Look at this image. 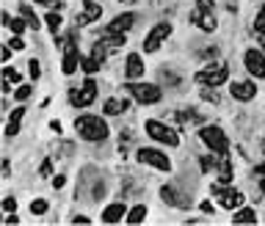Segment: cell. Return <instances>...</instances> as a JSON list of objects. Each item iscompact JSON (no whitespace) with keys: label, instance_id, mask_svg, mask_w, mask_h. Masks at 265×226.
Segmentation results:
<instances>
[{"label":"cell","instance_id":"35","mask_svg":"<svg viewBox=\"0 0 265 226\" xmlns=\"http://www.w3.org/2000/svg\"><path fill=\"white\" fill-rule=\"evenodd\" d=\"M39 174H42V177H50V174H53V163L44 160L42 166H39Z\"/></svg>","mask_w":265,"mask_h":226},{"label":"cell","instance_id":"5","mask_svg":"<svg viewBox=\"0 0 265 226\" xmlns=\"http://www.w3.org/2000/svg\"><path fill=\"white\" fill-rule=\"evenodd\" d=\"M127 91H130L141 105H155V102L163 97L160 88L155 83H127Z\"/></svg>","mask_w":265,"mask_h":226},{"label":"cell","instance_id":"28","mask_svg":"<svg viewBox=\"0 0 265 226\" xmlns=\"http://www.w3.org/2000/svg\"><path fill=\"white\" fill-rule=\"evenodd\" d=\"M91 56L97 58L100 64H103V61H105V56H108V44H105V42H100L97 47H94V53H91Z\"/></svg>","mask_w":265,"mask_h":226},{"label":"cell","instance_id":"17","mask_svg":"<svg viewBox=\"0 0 265 226\" xmlns=\"http://www.w3.org/2000/svg\"><path fill=\"white\" fill-rule=\"evenodd\" d=\"M125 215H127L125 204H111V207H105V212H103V221H105V223H116V221H122Z\"/></svg>","mask_w":265,"mask_h":226},{"label":"cell","instance_id":"21","mask_svg":"<svg viewBox=\"0 0 265 226\" xmlns=\"http://www.w3.org/2000/svg\"><path fill=\"white\" fill-rule=\"evenodd\" d=\"M144 218H147V207H144V204H138V207H133V210L125 215V221L133 226V223H141Z\"/></svg>","mask_w":265,"mask_h":226},{"label":"cell","instance_id":"9","mask_svg":"<svg viewBox=\"0 0 265 226\" xmlns=\"http://www.w3.org/2000/svg\"><path fill=\"white\" fill-rule=\"evenodd\" d=\"M168 33H172V25H168V22H160V25H155V28L149 31L147 42H144V50H147V53H155V50H158V47L163 44V39H166Z\"/></svg>","mask_w":265,"mask_h":226},{"label":"cell","instance_id":"29","mask_svg":"<svg viewBox=\"0 0 265 226\" xmlns=\"http://www.w3.org/2000/svg\"><path fill=\"white\" fill-rule=\"evenodd\" d=\"M160 198L166 204H177V196H174V190L168 188V185H166V188H160Z\"/></svg>","mask_w":265,"mask_h":226},{"label":"cell","instance_id":"37","mask_svg":"<svg viewBox=\"0 0 265 226\" xmlns=\"http://www.w3.org/2000/svg\"><path fill=\"white\" fill-rule=\"evenodd\" d=\"M64 185H66V177H56V180H53V188H64Z\"/></svg>","mask_w":265,"mask_h":226},{"label":"cell","instance_id":"6","mask_svg":"<svg viewBox=\"0 0 265 226\" xmlns=\"http://www.w3.org/2000/svg\"><path fill=\"white\" fill-rule=\"evenodd\" d=\"M213 193L219 196L224 210H237L243 204V193L235 190V188H229V185H213Z\"/></svg>","mask_w":265,"mask_h":226},{"label":"cell","instance_id":"16","mask_svg":"<svg viewBox=\"0 0 265 226\" xmlns=\"http://www.w3.org/2000/svg\"><path fill=\"white\" fill-rule=\"evenodd\" d=\"M125 72L130 80H138L141 74H144V61H141V56H127V64H125Z\"/></svg>","mask_w":265,"mask_h":226},{"label":"cell","instance_id":"25","mask_svg":"<svg viewBox=\"0 0 265 226\" xmlns=\"http://www.w3.org/2000/svg\"><path fill=\"white\" fill-rule=\"evenodd\" d=\"M44 22H47V28H50L53 33L61 28V17L56 14V11H47V14H44Z\"/></svg>","mask_w":265,"mask_h":226},{"label":"cell","instance_id":"47","mask_svg":"<svg viewBox=\"0 0 265 226\" xmlns=\"http://www.w3.org/2000/svg\"><path fill=\"white\" fill-rule=\"evenodd\" d=\"M260 47L265 50V33H260Z\"/></svg>","mask_w":265,"mask_h":226},{"label":"cell","instance_id":"43","mask_svg":"<svg viewBox=\"0 0 265 226\" xmlns=\"http://www.w3.org/2000/svg\"><path fill=\"white\" fill-rule=\"evenodd\" d=\"M50 130L53 133H61V121H50Z\"/></svg>","mask_w":265,"mask_h":226},{"label":"cell","instance_id":"38","mask_svg":"<svg viewBox=\"0 0 265 226\" xmlns=\"http://www.w3.org/2000/svg\"><path fill=\"white\" fill-rule=\"evenodd\" d=\"M0 56H3V61H9V58H11V44H6V47H3V53H0Z\"/></svg>","mask_w":265,"mask_h":226},{"label":"cell","instance_id":"23","mask_svg":"<svg viewBox=\"0 0 265 226\" xmlns=\"http://www.w3.org/2000/svg\"><path fill=\"white\" fill-rule=\"evenodd\" d=\"M80 69H83L86 74H94V72L100 69V61L94 58V56L91 58H80Z\"/></svg>","mask_w":265,"mask_h":226},{"label":"cell","instance_id":"44","mask_svg":"<svg viewBox=\"0 0 265 226\" xmlns=\"http://www.w3.org/2000/svg\"><path fill=\"white\" fill-rule=\"evenodd\" d=\"M202 212H213V204H210V202H202Z\"/></svg>","mask_w":265,"mask_h":226},{"label":"cell","instance_id":"26","mask_svg":"<svg viewBox=\"0 0 265 226\" xmlns=\"http://www.w3.org/2000/svg\"><path fill=\"white\" fill-rule=\"evenodd\" d=\"M3 80H6V88H11V83H17V80H19V74L14 72V69H11V66H6V69H3Z\"/></svg>","mask_w":265,"mask_h":226},{"label":"cell","instance_id":"39","mask_svg":"<svg viewBox=\"0 0 265 226\" xmlns=\"http://www.w3.org/2000/svg\"><path fill=\"white\" fill-rule=\"evenodd\" d=\"M199 163H202V168H205V171H207V168H213V160H210V157H202Z\"/></svg>","mask_w":265,"mask_h":226},{"label":"cell","instance_id":"36","mask_svg":"<svg viewBox=\"0 0 265 226\" xmlns=\"http://www.w3.org/2000/svg\"><path fill=\"white\" fill-rule=\"evenodd\" d=\"M9 44H11V50H25V42H22V39H19V33H17L14 39H11Z\"/></svg>","mask_w":265,"mask_h":226},{"label":"cell","instance_id":"4","mask_svg":"<svg viewBox=\"0 0 265 226\" xmlns=\"http://www.w3.org/2000/svg\"><path fill=\"white\" fill-rule=\"evenodd\" d=\"M227 78H229V66L227 64H210L207 69L196 72V83L207 86V88H215V86L227 83Z\"/></svg>","mask_w":265,"mask_h":226},{"label":"cell","instance_id":"19","mask_svg":"<svg viewBox=\"0 0 265 226\" xmlns=\"http://www.w3.org/2000/svg\"><path fill=\"white\" fill-rule=\"evenodd\" d=\"M232 223H257V215H254V210H251V207H243V210H237L235 215H232Z\"/></svg>","mask_w":265,"mask_h":226},{"label":"cell","instance_id":"14","mask_svg":"<svg viewBox=\"0 0 265 226\" xmlns=\"http://www.w3.org/2000/svg\"><path fill=\"white\" fill-rule=\"evenodd\" d=\"M135 25V14L130 11H125V14H119L116 19H111V25H108V31L111 33H127Z\"/></svg>","mask_w":265,"mask_h":226},{"label":"cell","instance_id":"24","mask_svg":"<svg viewBox=\"0 0 265 226\" xmlns=\"http://www.w3.org/2000/svg\"><path fill=\"white\" fill-rule=\"evenodd\" d=\"M105 44L108 47H122V44H125V33H111V31H105Z\"/></svg>","mask_w":265,"mask_h":226},{"label":"cell","instance_id":"32","mask_svg":"<svg viewBox=\"0 0 265 226\" xmlns=\"http://www.w3.org/2000/svg\"><path fill=\"white\" fill-rule=\"evenodd\" d=\"M3 210H6V212H14V210H17V198H14V196H6V198H3Z\"/></svg>","mask_w":265,"mask_h":226},{"label":"cell","instance_id":"7","mask_svg":"<svg viewBox=\"0 0 265 226\" xmlns=\"http://www.w3.org/2000/svg\"><path fill=\"white\" fill-rule=\"evenodd\" d=\"M94 97H97V83H94V80H86L83 88H72V91H69V102H72L75 108L91 105Z\"/></svg>","mask_w":265,"mask_h":226},{"label":"cell","instance_id":"40","mask_svg":"<svg viewBox=\"0 0 265 226\" xmlns=\"http://www.w3.org/2000/svg\"><path fill=\"white\" fill-rule=\"evenodd\" d=\"M9 174H11V163L3 160V177H9Z\"/></svg>","mask_w":265,"mask_h":226},{"label":"cell","instance_id":"8","mask_svg":"<svg viewBox=\"0 0 265 226\" xmlns=\"http://www.w3.org/2000/svg\"><path fill=\"white\" fill-rule=\"evenodd\" d=\"M138 163L152 166L158 171H172V160H168L163 152H158V149H138Z\"/></svg>","mask_w":265,"mask_h":226},{"label":"cell","instance_id":"41","mask_svg":"<svg viewBox=\"0 0 265 226\" xmlns=\"http://www.w3.org/2000/svg\"><path fill=\"white\" fill-rule=\"evenodd\" d=\"M199 9H213V0H199Z\"/></svg>","mask_w":265,"mask_h":226},{"label":"cell","instance_id":"12","mask_svg":"<svg viewBox=\"0 0 265 226\" xmlns=\"http://www.w3.org/2000/svg\"><path fill=\"white\" fill-rule=\"evenodd\" d=\"M194 25H199L202 31H215L219 28V19H215L213 9H196L194 11Z\"/></svg>","mask_w":265,"mask_h":226},{"label":"cell","instance_id":"34","mask_svg":"<svg viewBox=\"0 0 265 226\" xmlns=\"http://www.w3.org/2000/svg\"><path fill=\"white\" fill-rule=\"evenodd\" d=\"M28 97H31V86H19L17 88V99L22 102V99H28Z\"/></svg>","mask_w":265,"mask_h":226},{"label":"cell","instance_id":"33","mask_svg":"<svg viewBox=\"0 0 265 226\" xmlns=\"http://www.w3.org/2000/svg\"><path fill=\"white\" fill-rule=\"evenodd\" d=\"M28 72H31V80H36L39 74H42V69H39V61H36V58H33L31 64H28Z\"/></svg>","mask_w":265,"mask_h":226},{"label":"cell","instance_id":"27","mask_svg":"<svg viewBox=\"0 0 265 226\" xmlns=\"http://www.w3.org/2000/svg\"><path fill=\"white\" fill-rule=\"evenodd\" d=\"M47 207H50V204H47L44 198H36V202L31 204V212H33V215H44V212H47Z\"/></svg>","mask_w":265,"mask_h":226},{"label":"cell","instance_id":"22","mask_svg":"<svg viewBox=\"0 0 265 226\" xmlns=\"http://www.w3.org/2000/svg\"><path fill=\"white\" fill-rule=\"evenodd\" d=\"M22 17H25V22H28V28H33V31H39V28H42V22H39V17L33 14V11L28 9V6H22Z\"/></svg>","mask_w":265,"mask_h":226},{"label":"cell","instance_id":"10","mask_svg":"<svg viewBox=\"0 0 265 226\" xmlns=\"http://www.w3.org/2000/svg\"><path fill=\"white\" fill-rule=\"evenodd\" d=\"M243 61H246V69L254 78H265V56L260 50H246L243 53Z\"/></svg>","mask_w":265,"mask_h":226},{"label":"cell","instance_id":"18","mask_svg":"<svg viewBox=\"0 0 265 226\" xmlns=\"http://www.w3.org/2000/svg\"><path fill=\"white\" fill-rule=\"evenodd\" d=\"M22 116H25V108H22V105L11 111L9 124H6V135H17V133H19V121H22Z\"/></svg>","mask_w":265,"mask_h":226},{"label":"cell","instance_id":"15","mask_svg":"<svg viewBox=\"0 0 265 226\" xmlns=\"http://www.w3.org/2000/svg\"><path fill=\"white\" fill-rule=\"evenodd\" d=\"M100 14H103V9H100L94 0H83V14H80L78 22H80V25H86V22H97Z\"/></svg>","mask_w":265,"mask_h":226},{"label":"cell","instance_id":"46","mask_svg":"<svg viewBox=\"0 0 265 226\" xmlns=\"http://www.w3.org/2000/svg\"><path fill=\"white\" fill-rule=\"evenodd\" d=\"M36 3H44V6H58V0H36Z\"/></svg>","mask_w":265,"mask_h":226},{"label":"cell","instance_id":"3","mask_svg":"<svg viewBox=\"0 0 265 226\" xmlns=\"http://www.w3.org/2000/svg\"><path fill=\"white\" fill-rule=\"evenodd\" d=\"M147 135H149V138H155L158 143H166V146H180V133H177L174 127L163 124V121L149 119L147 121Z\"/></svg>","mask_w":265,"mask_h":226},{"label":"cell","instance_id":"13","mask_svg":"<svg viewBox=\"0 0 265 226\" xmlns=\"http://www.w3.org/2000/svg\"><path fill=\"white\" fill-rule=\"evenodd\" d=\"M78 66H80L78 47H75V42H69V44H66V53H64V61H61V72H64V74H72Z\"/></svg>","mask_w":265,"mask_h":226},{"label":"cell","instance_id":"11","mask_svg":"<svg viewBox=\"0 0 265 226\" xmlns=\"http://www.w3.org/2000/svg\"><path fill=\"white\" fill-rule=\"evenodd\" d=\"M229 91H232V97H235V99H240V102H249V99H254V97H257V86L251 83V80L229 83Z\"/></svg>","mask_w":265,"mask_h":226},{"label":"cell","instance_id":"1","mask_svg":"<svg viewBox=\"0 0 265 226\" xmlns=\"http://www.w3.org/2000/svg\"><path fill=\"white\" fill-rule=\"evenodd\" d=\"M75 130H78L80 138L86 141H105L108 138V124L105 119H100V116H78V121H75Z\"/></svg>","mask_w":265,"mask_h":226},{"label":"cell","instance_id":"31","mask_svg":"<svg viewBox=\"0 0 265 226\" xmlns=\"http://www.w3.org/2000/svg\"><path fill=\"white\" fill-rule=\"evenodd\" d=\"M25 25H28V22H25V17H22V19H14V17H11V22H9V28H11V31H14V33H19V36H22V31H25Z\"/></svg>","mask_w":265,"mask_h":226},{"label":"cell","instance_id":"42","mask_svg":"<svg viewBox=\"0 0 265 226\" xmlns=\"http://www.w3.org/2000/svg\"><path fill=\"white\" fill-rule=\"evenodd\" d=\"M72 221H75V223H88V218H86V215H75Z\"/></svg>","mask_w":265,"mask_h":226},{"label":"cell","instance_id":"45","mask_svg":"<svg viewBox=\"0 0 265 226\" xmlns=\"http://www.w3.org/2000/svg\"><path fill=\"white\" fill-rule=\"evenodd\" d=\"M6 223H9V226H14V223H19V218H17V215H9V218H6Z\"/></svg>","mask_w":265,"mask_h":226},{"label":"cell","instance_id":"20","mask_svg":"<svg viewBox=\"0 0 265 226\" xmlns=\"http://www.w3.org/2000/svg\"><path fill=\"white\" fill-rule=\"evenodd\" d=\"M125 108H127V102H122V99H108L105 105H103V111H105V116H119V113H125Z\"/></svg>","mask_w":265,"mask_h":226},{"label":"cell","instance_id":"30","mask_svg":"<svg viewBox=\"0 0 265 226\" xmlns=\"http://www.w3.org/2000/svg\"><path fill=\"white\" fill-rule=\"evenodd\" d=\"M254 28H257V33H265V6L260 11H257V19H254Z\"/></svg>","mask_w":265,"mask_h":226},{"label":"cell","instance_id":"2","mask_svg":"<svg viewBox=\"0 0 265 226\" xmlns=\"http://www.w3.org/2000/svg\"><path fill=\"white\" fill-rule=\"evenodd\" d=\"M199 138L205 141V146H207L213 155H227L229 141H227V135L221 133V127H215V124L202 127V130H199Z\"/></svg>","mask_w":265,"mask_h":226}]
</instances>
